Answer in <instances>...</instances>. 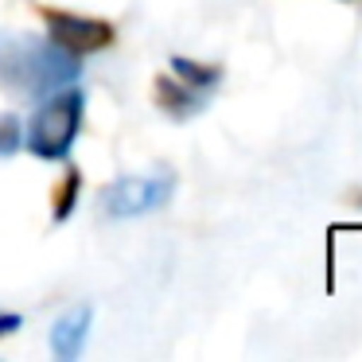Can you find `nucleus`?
I'll use <instances>...</instances> for the list:
<instances>
[{"label":"nucleus","instance_id":"f03ea898","mask_svg":"<svg viewBox=\"0 0 362 362\" xmlns=\"http://www.w3.org/2000/svg\"><path fill=\"white\" fill-rule=\"evenodd\" d=\"M82 90H59L47 105L32 117L28 148L40 160H63L82 129Z\"/></svg>","mask_w":362,"mask_h":362},{"label":"nucleus","instance_id":"7ed1b4c3","mask_svg":"<svg viewBox=\"0 0 362 362\" xmlns=\"http://www.w3.org/2000/svg\"><path fill=\"white\" fill-rule=\"evenodd\" d=\"M43 24H47V35L55 47H63L66 55L82 59V55H98L105 51L117 32H113L110 20H98V16H74V12H63V8H40Z\"/></svg>","mask_w":362,"mask_h":362},{"label":"nucleus","instance_id":"1a4fd4ad","mask_svg":"<svg viewBox=\"0 0 362 362\" xmlns=\"http://www.w3.org/2000/svg\"><path fill=\"white\" fill-rule=\"evenodd\" d=\"M16 144H20V125L12 113H4L0 117V152H16Z\"/></svg>","mask_w":362,"mask_h":362},{"label":"nucleus","instance_id":"423d86ee","mask_svg":"<svg viewBox=\"0 0 362 362\" xmlns=\"http://www.w3.org/2000/svg\"><path fill=\"white\" fill-rule=\"evenodd\" d=\"M152 98H156V105L164 113H172V117H191V113L203 105L199 90H191L187 82H180V78H168V74H160V78H156Z\"/></svg>","mask_w":362,"mask_h":362},{"label":"nucleus","instance_id":"39448f33","mask_svg":"<svg viewBox=\"0 0 362 362\" xmlns=\"http://www.w3.org/2000/svg\"><path fill=\"white\" fill-rule=\"evenodd\" d=\"M86 331H90V308H71L51 327V346H55L59 358H74L82 351V343H86Z\"/></svg>","mask_w":362,"mask_h":362},{"label":"nucleus","instance_id":"6e6552de","mask_svg":"<svg viewBox=\"0 0 362 362\" xmlns=\"http://www.w3.org/2000/svg\"><path fill=\"white\" fill-rule=\"evenodd\" d=\"M172 71H175V78L187 82L191 90H214V86H218V78H222L218 66L195 63V59H172Z\"/></svg>","mask_w":362,"mask_h":362},{"label":"nucleus","instance_id":"f257e3e1","mask_svg":"<svg viewBox=\"0 0 362 362\" xmlns=\"http://www.w3.org/2000/svg\"><path fill=\"white\" fill-rule=\"evenodd\" d=\"M78 74V59L55 43H40L28 35H0V82L20 94H43Z\"/></svg>","mask_w":362,"mask_h":362},{"label":"nucleus","instance_id":"9d476101","mask_svg":"<svg viewBox=\"0 0 362 362\" xmlns=\"http://www.w3.org/2000/svg\"><path fill=\"white\" fill-rule=\"evenodd\" d=\"M20 327V315L16 312H0V335H8V331Z\"/></svg>","mask_w":362,"mask_h":362},{"label":"nucleus","instance_id":"20e7f679","mask_svg":"<svg viewBox=\"0 0 362 362\" xmlns=\"http://www.w3.org/2000/svg\"><path fill=\"white\" fill-rule=\"evenodd\" d=\"M168 195H172V180H164V175H121V180H113L102 191V203L110 214L129 218V214H144V211L164 206Z\"/></svg>","mask_w":362,"mask_h":362},{"label":"nucleus","instance_id":"0eeeda50","mask_svg":"<svg viewBox=\"0 0 362 362\" xmlns=\"http://www.w3.org/2000/svg\"><path fill=\"white\" fill-rule=\"evenodd\" d=\"M78 191H82V172L78 168H66L59 175V183L51 187V218L66 222L74 214V203H78Z\"/></svg>","mask_w":362,"mask_h":362}]
</instances>
